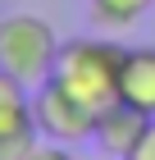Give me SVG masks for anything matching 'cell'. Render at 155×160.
Segmentation results:
<instances>
[{
    "mask_svg": "<svg viewBox=\"0 0 155 160\" xmlns=\"http://www.w3.org/2000/svg\"><path fill=\"white\" fill-rule=\"evenodd\" d=\"M123 55L128 50L114 46V41H96V37H78L69 46H60V60H55V82L78 96L82 105H91L96 114L119 101V78H123Z\"/></svg>",
    "mask_w": 155,
    "mask_h": 160,
    "instance_id": "1",
    "label": "cell"
},
{
    "mask_svg": "<svg viewBox=\"0 0 155 160\" xmlns=\"http://www.w3.org/2000/svg\"><path fill=\"white\" fill-rule=\"evenodd\" d=\"M55 60H60V37L46 18H36V14L0 18V69L23 78L27 87H41L55 73Z\"/></svg>",
    "mask_w": 155,
    "mask_h": 160,
    "instance_id": "2",
    "label": "cell"
},
{
    "mask_svg": "<svg viewBox=\"0 0 155 160\" xmlns=\"http://www.w3.org/2000/svg\"><path fill=\"white\" fill-rule=\"evenodd\" d=\"M32 114H36V133L46 142L60 147H82L96 137V110L82 105L78 96H69L55 78H46L41 87H32Z\"/></svg>",
    "mask_w": 155,
    "mask_h": 160,
    "instance_id": "3",
    "label": "cell"
},
{
    "mask_svg": "<svg viewBox=\"0 0 155 160\" xmlns=\"http://www.w3.org/2000/svg\"><path fill=\"white\" fill-rule=\"evenodd\" d=\"M36 142L41 133L32 114V87L0 69V160H27Z\"/></svg>",
    "mask_w": 155,
    "mask_h": 160,
    "instance_id": "4",
    "label": "cell"
},
{
    "mask_svg": "<svg viewBox=\"0 0 155 160\" xmlns=\"http://www.w3.org/2000/svg\"><path fill=\"white\" fill-rule=\"evenodd\" d=\"M146 128H151V114L137 110V105H128V101H114V105H105V110L96 114V147L105 151V156H119L128 160L132 147L146 137Z\"/></svg>",
    "mask_w": 155,
    "mask_h": 160,
    "instance_id": "5",
    "label": "cell"
},
{
    "mask_svg": "<svg viewBox=\"0 0 155 160\" xmlns=\"http://www.w3.org/2000/svg\"><path fill=\"white\" fill-rule=\"evenodd\" d=\"M119 101H128V105H137L155 119V46H137L123 55Z\"/></svg>",
    "mask_w": 155,
    "mask_h": 160,
    "instance_id": "6",
    "label": "cell"
},
{
    "mask_svg": "<svg viewBox=\"0 0 155 160\" xmlns=\"http://www.w3.org/2000/svg\"><path fill=\"white\" fill-rule=\"evenodd\" d=\"M151 5L155 0H91V18L105 23V28H128V23H137Z\"/></svg>",
    "mask_w": 155,
    "mask_h": 160,
    "instance_id": "7",
    "label": "cell"
},
{
    "mask_svg": "<svg viewBox=\"0 0 155 160\" xmlns=\"http://www.w3.org/2000/svg\"><path fill=\"white\" fill-rule=\"evenodd\" d=\"M27 160H78V156H73V147H60V142H46V137H41Z\"/></svg>",
    "mask_w": 155,
    "mask_h": 160,
    "instance_id": "8",
    "label": "cell"
},
{
    "mask_svg": "<svg viewBox=\"0 0 155 160\" xmlns=\"http://www.w3.org/2000/svg\"><path fill=\"white\" fill-rule=\"evenodd\" d=\"M128 160H155V119H151V128H146V137L132 147V156Z\"/></svg>",
    "mask_w": 155,
    "mask_h": 160,
    "instance_id": "9",
    "label": "cell"
},
{
    "mask_svg": "<svg viewBox=\"0 0 155 160\" xmlns=\"http://www.w3.org/2000/svg\"><path fill=\"white\" fill-rule=\"evenodd\" d=\"M87 160H119V156H105V151H100V156H87Z\"/></svg>",
    "mask_w": 155,
    "mask_h": 160,
    "instance_id": "10",
    "label": "cell"
}]
</instances>
